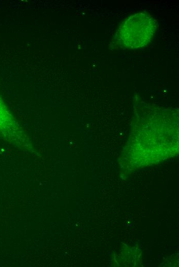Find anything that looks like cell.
Segmentation results:
<instances>
[{
  "mask_svg": "<svg viewBox=\"0 0 179 267\" xmlns=\"http://www.w3.org/2000/svg\"><path fill=\"white\" fill-rule=\"evenodd\" d=\"M156 29L155 20L144 12L133 14L122 23L117 33L120 44L128 49H135L148 45Z\"/></svg>",
  "mask_w": 179,
  "mask_h": 267,
  "instance_id": "1",
  "label": "cell"
},
{
  "mask_svg": "<svg viewBox=\"0 0 179 267\" xmlns=\"http://www.w3.org/2000/svg\"><path fill=\"white\" fill-rule=\"evenodd\" d=\"M15 122L0 97V135L6 139H12L16 134Z\"/></svg>",
  "mask_w": 179,
  "mask_h": 267,
  "instance_id": "2",
  "label": "cell"
}]
</instances>
